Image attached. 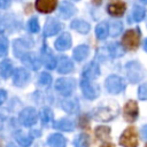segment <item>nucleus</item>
Masks as SVG:
<instances>
[{"mask_svg":"<svg viewBox=\"0 0 147 147\" xmlns=\"http://www.w3.org/2000/svg\"><path fill=\"white\" fill-rule=\"evenodd\" d=\"M140 44V32L139 29H131L127 30L123 38H122V45L125 49L129 51H134L138 48Z\"/></svg>","mask_w":147,"mask_h":147,"instance_id":"1","label":"nucleus"},{"mask_svg":"<svg viewBox=\"0 0 147 147\" xmlns=\"http://www.w3.org/2000/svg\"><path fill=\"white\" fill-rule=\"evenodd\" d=\"M119 144L123 147H137L138 146V133L136 127L129 126L119 137Z\"/></svg>","mask_w":147,"mask_h":147,"instance_id":"2","label":"nucleus"},{"mask_svg":"<svg viewBox=\"0 0 147 147\" xmlns=\"http://www.w3.org/2000/svg\"><path fill=\"white\" fill-rule=\"evenodd\" d=\"M105 84H106L107 91L111 94H118L125 88V84H124L123 78H121L119 76H116V75L109 76L106 79Z\"/></svg>","mask_w":147,"mask_h":147,"instance_id":"3","label":"nucleus"},{"mask_svg":"<svg viewBox=\"0 0 147 147\" xmlns=\"http://www.w3.org/2000/svg\"><path fill=\"white\" fill-rule=\"evenodd\" d=\"M55 90L63 96H69L75 90V80L72 78H59L55 82Z\"/></svg>","mask_w":147,"mask_h":147,"instance_id":"4","label":"nucleus"},{"mask_svg":"<svg viewBox=\"0 0 147 147\" xmlns=\"http://www.w3.org/2000/svg\"><path fill=\"white\" fill-rule=\"evenodd\" d=\"M18 119H20V122L24 126H32L37 122V111H36V109L34 108H31V107L24 108L20 113Z\"/></svg>","mask_w":147,"mask_h":147,"instance_id":"5","label":"nucleus"},{"mask_svg":"<svg viewBox=\"0 0 147 147\" xmlns=\"http://www.w3.org/2000/svg\"><path fill=\"white\" fill-rule=\"evenodd\" d=\"M80 87H82V91H83V95L86 98V99H95L98 95H99V87L98 85L91 83L88 79H83L82 83H80Z\"/></svg>","mask_w":147,"mask_h":147,"instance_id":"6","label":"nucleus"},{"mask_svg":"<svg viewBox=\"0 0 147 147\" xmlns=\"http://www.w3.org/2000/svg\"><path fill=\"white\" fill-rule=\"evenodd\" d=\"M139 115V108H138V103L133 100H130L125 103L124 108H123V116L127 122H133L137 119Z\"/></svg>","mask_w":147,"mask_h":147,"instance_id":"7","label":"nucleus"},{"mask_svg":"<svg viewBox=\"0 0 147 147\" xmlns=\"http://www.w3.org/2000/svg\"><path fill=\"white\" fill-rule=\"evenodd\" d=\"M126 71H127V77L131 82L136 83L139 82L142 77V71L141 68L139 65V63L137 62H129L126 64Z\"/></svg>","mask_w":147,"mask_h":147,"instance_id":"8","label":"nucleus"},{"mask_svg":"<svg viewBox=\"0 0 147 147\" xmlns=\"http://www.w3.org/2000/svg\"><path fill=\"white\" fill-rule=\"evenodd\" d=\"M29 78H30L29 72L24 68H17L13 72V82H14V85L15 86L23 87L24 85H26Z\"/></svg>","mask_w":147,"mask_h":147,"instance_id":"9","label":"nucleus"},{"mask_svg":"<svg viewBox=\"0 0 147 147\" xmlns=\"http://www.w3.org/2000/svg\"><path fill=\"white\" fill-rule=\"evenodd\" d=\"M57 6V0H36V9L39 13H52Z\"/></svg>","mask_w":147,"mask_h":147,"instance_id":"10","label":"nucleus"},{"mask_svg":"<svg viewBox=\"0 0 147 147\" xmlns=\"http://www.w3.org/2000/svg\"><path fill=\"white\" fill-rule=\"evenodd\" d=\"M21 60H22V62L25 65H28L32 70H38L39 67H40V60L37 57V55L34 53H28V52H25L24 54H22Z\"/></svg>","mask_w":147,"mask_h":147,"instance_id":"11","label":"nucleus"},{"mask_svg":"<svg viewBox=\"0 0 147 147\" xmlns=\"http://www.w3.org/2000/svg\"><path fill=\"white\" fill-rule=\"evenodd\" d=\"M60 30H61V23L55 18H48L45 23L44 34L46 37H51V36L56 34Z\"/></svg>","mask_w":147,"mask_h":147,"instance_id":"12","label":"nucleus"},{"mask_svg":"<svg viewBox=\"0 0 147 147\" xmlns=\"http://www.w3.org/2000/svg\"><path fill=\"white\" fill-rule=\"evenodd\" d=\"M99 75H100V68L95 62H90L83 70V78L88 80H93L98 78Z\"/></svg>","mask_w":147,"mask_h":147,"instance_id":"13","label":"nucleus"},{"mask_svg":"<svg viewBox=\"0 0 147 147\" xmlns=\"http://www.w3.org/2000/svg\"><path fill=\"white\" fill-rule=\"evenodd\" d=\"M125 9H126V6H125L124 1H121V0L109 3L108 7H107V11L109 13V15L115 16V17L122 16L124 14Z\"/></svg>","mask_w":147,"mask_h":147,"instance_id":"14","label":"nucleus"},{"mask_svg":"<svg viewBox=\"0 0 147 147\" xmlns=\"http://www.w3.org/2000/svg\"><path fill=\"white\" fill-rule=\"evenodd\" d=\"M76 11H77L76 7H75L72 3L68 2V1H63V2L61 3L60 8H59L60 17L63 18V20H68V18H70L71 16H74V15L76 14Z\"/></svg>","mask_w":147,"mask_h":147,"instance_id":"15","label":"nucleus"},{"mask_svg":"<svg viewBox=\"0 0 147 147\" xmlns=\"http://www.w3.org/2000/svg\"><path fill=\"white\" fill-rule=\"evenodd\" d=\"M55 48L60 52L67 51L71 46V36L68 32H63L56 40H55Z\"/></svg>","mask_w":147,"mask_h":147,"instance_id":"16","label":"nucleus"},{"mask_svg":"<svg viewBox=\"0 0 147 147\" xmlns=\"http://www.w3.org/2000/svg\"><path fill=\"white\" fill-rule=\"evenodd\" d=\"M40 62L47 68V69H54L55 65H56V60L55 57L53 56V54L47 49V48H44L41 51V59H40Z\"/></svg>","mask_w":147,"mask_h":147,"instance_id":"17","label":"nucleus"},{"mask_svg":"<svg viewBox=\"0 0 147 147\" xmlns=\"http://www.w3.org/2000/svg\"><path fill=\"white\" fill-rule=\"evenodd\" d=\"M56 64H57L56 69L60 74H68V72H71L74 70V63L67 56H62Z\"/></svg>","mask_w":147,"mask_h":147,"instance_id":"18","label":"nucleus"},{"mask_svg":"<svg viewBox=\"0 0 147 147\" xmlns=\"http://www.w3.org/2000/svg\"><path fill=\"white\" fill-rule=\"evenodd\" d=\"M48 145L51 147H65V144H67V140L65 138L60 134V133H54V134H51L48 137V140H47Z\"/></svg>","mask_w":147,"mask_h":147,"instance_id":"19","label":"nucleus"},{"mask_svg":"<svg viewBox=\"0 0 147 147\" xmlns=\"http://www.w3.org/2000/svg\"><path fill=\"white\" fill-rule=\"evenodd\" d=\"M88 53H90L88 46H86V45H79V46H77L74 49L72 55H74V59L76 61H83V60H85L87 57Z\"/></svg>","mask_w":147,"mask_h":147,"instance_id":"20","label":"nucleus"},{"mask_svg":"<svg viewBox=\"0 0 147 147\" xmlns=\"http://www.w3.org/2000/svg\"><path fill=\"white\" fill-rule=\"evenodd\" d=\"M70 26H71V29L76 30L77 32L83 33V34H86L90 31V24L83 20H74L71 22Z\"/></svg>","mask_w":147,"mask_h":147,"instance_id":"21","label":"nucleus"},{"mask_svg":"<svg viewBox=\"0 0 147 147\" xmlns=\"http://www.w3.org/2000/svg\"><path fill=\"white\" fill-rule=\"evenodd\" d=\"M94 116L99 119V121H110L114 116H115V113L111 111V109L109 108H98L94 113Z\"/></svg>","mask_w":147,"mask_h":147,"instance_id":"22","label":"nucleus"},{"mask_svg":"<svg viewBox=\"0 0 147 147\" xmlns=\"http://www.w3.org/2000/svg\"><path fill=\"white\" fill-rule=\"evenodd\" d=\"M14 72V68H13V63L10 60H3L0 63V76L2 78H8L9 76H11Z\"/></svg>","mask_w":147,"mask_h":147,"instance_id":"23","label":"nucleus"},{"mask_svg":"<svg viewBox=\"0 0 147 147\" xmlns=\"http://www.w3.org/2000/svg\"><path fill=\"white\" fill-rule=\"evenodd\" d=\"M109 34V25L107 22H101L95 28V36L98 39H106Z\"/></svg>","mask_w":147,"mask_h":147,"instance_id":"24","label":"nucleus"},{"mask_svg":"<svg viewBox=\"0 0 147 147\" xmlns=\"http://www.w3.org/2000/svg\"><path fill=\"white\" fill-rule=\"evenodd\" d=\"M62 108L68 114H76L79 109V106L76 100H64L62 102Z\"/></svg>","mask_w":147,"mask_h":147,"instance_id":"25","label":"nucleus"},{"mask_svg":"<svg viewBox=\"0 0 147 147\" xmlns=\"http://www.w3.org/2000/svg\"><path fill=\"white\" fill-rule=\"evenodd\" d=\"M109 54L111 57H121L124 54V47L122 45H119L118 42H113L109 45L108 47Z\"/></svg>","mask_w":147,"mask_h":147,"instance_id":"26","label":"nucleus"},{"mask_svg":"<svg viewBox=\"0 0 147 147\" xmlns=\"http://www.w3.org/2000/svg\"><path fill=\"white\" fill-rule=\"evenodd\" d=\"M54 126L59 130H62V131H71V130H74L75 124L72 121H70L68 118H62L59 122H56L54 124Z\"/></svg>","mask_w":147,"mask_h":147,"instance_id":"27","label":"nucleus"},{"mask_svg":"<svg viewBox=\"0 0 147 147\" xmlns=\"http://www.w3.org/2000/svg\"><path fill=\"white\" fill-rule=\"evenodd\" d=\"M15 139L22 147H29L32 144V138L30 136L23 133V132H16L15 133Z\"/></svg>","mask_w":147,"mask_h":147,"instance_id":"28","label":"nucleus"},{"mask_svg":"<svg viewBox=\"0 0 147 147\" xmlns=\"http://www.w3.org/2000/svg\"><path fill=\"white\" fill-rule=\"evenodd\" d=\"M90 137L86 133H80L78 134L75 140H74V145L75 147H88L90 146Z\"/></svg>","mask_w":147,"mask_h":147,"instance_id":"29","label":"nucleus"},{"mask_svg":"<svg viewBox=\"0 0 147 147\" xmlns=\"http://www.w3.org/2000/svg\"><path fill=\"white\" fill-rule=\"evenodd\" d=\"M145 16H146V9H145V7L138 6V5L134 6V8L132 10V18H133V21L140 22V21H142L145 18Z\"/></svg>","mask_w":147,"mask_h":147,"instance_id":"30","label":"nucleus"},{"mask_svg":"<svg viewBox=\"0 0 147 147\" xmlns=\"http://www.w3.org/2000/svg\"><path fill=\"white\" fill-rule=\"evenodd\" d=\"M40 118L44 125H49L53 122V113L49 108H42L40 111Z\"/></svg>","mask_w":147,"mask_h":147,"instance_id":"31","label":"nucleus"},{"mask_svg":"<svg viewBox=\"0 0 147 147\" xmlns=\"http://www.w3.org/2000/svg\"><path fill=\"white\" fill-rule=\"evenodd\" d=\"M123 30V24L122 22H118V21H115V22H111L110 25H109V33L111 37H117Z\"/></svg>","mask_w":147,"mask_h":147,"instance_id":"32","label":"nucleus"},{"mask_svg":"<svg viewBox=\"0 0 147 147\" xmlns=\"http://www.w3.org/2000/svg\"><path fill=\"white\" fill-rule=\"evenodd\" d=\"M110 134V129L108 126H98L95 129V136L100 140H106L109 138Z\"/></svg>","mask_w":147,"mask_h":147,"instance_id":"33","label":"nucleus"},{"mask_svg":"<svg viewBox=\"0 0 147 147\" xmlns=\"http://www.w3.org/2000/svg\"><path fill=\"white\" fill-rule=\"evenodd\" d=\"M28 29L32 33H37L39 31V23H38L37 17H31L29 20V22H28Z\"/></svg>","mask_w":147,"mask_h":147,"instance_id":"34","label":"nucleus"},{"mask_svg":"<svg viewBox=\"0 0 147 147\" xmlns=\"http://www.w3.org/2000/svg\"><path fill=\"white\" fill-rule=\"evenodd\" d=\"M8 52V40L6 37H0V57L5 56Z\"/></svg>","mask_w":147,"mask_h":147,"instance_id":"35","label":"nucleus"},{"mask_svg":"<svg viewBox=\"0 0 147 147\" xmlns=\"http://www.w3.org/2000/svg\"><path fill=\"white\" fill-rule=\"evenodd\" d=\"M39 83H40V85H42V86H49V84L52 83V76H51L48 72H42V74L40 75Z\"/></svg>","mask_w":147,"mask_h":147,"instance_id":"36","label":"nucleus"},{"mask_svg":"<svg viewBox=\"0 0 147 147\" xmlns=\"http://www.w3.org/2000/svg\"><path fill=\"white\" fill-rule=\"evenodd\" d=\"M138 96L141 100H147V84H142V85L139 86Z\"/></svg>","mask_w":147,"mask_h":147,"instance_id":"37","label":"nucleus"},{"mask_svg":"<svg viewBox=\"0 0 147 147\" xmlns=\"http://www.w3.org/2000/svg\"><path fill=\"white\" fill-rule=\"evenodd\" d=\"M11 0H0V8L1 9H6L10 6Z\"/></svg>","mask_w":147,"mask_h":147,"instance_id":"38","label":"nucleus"},{"mask_svg":"<svg viewBox=\"0 0 147 147\" xmlns=\"http://www.w3.org/2000/svg\"><path fill=\"white\" fill-rule=\"evenodd\" d=\"M7 99V92L5 90H0V106L6 101Z\"/></svg>","mask_w":147,"mask_h":147,"instance_id":"39","label":"nucleus"},{"mask_svg":"<svg viewBox=\"0 0 147 147\" xmlns=\"http://www.w3.org/2000/svg\"><path fill=\"white\" fill-rule=\"evenodd\" d=\"M141 137H142V139H145V140H147V124L146 125H144L142 127H141Z\"/></svg>","mask_w":147,"mask_h":147,"instance_id":"40","label":"nucleus"},{"mask_svg":"<svg viewBox=\"0 0 147 147\" xmlns=\"http://www.w3.org/2000/svg\"><path fill=\"white\" fill-rule=\"evenodd\" d=\"M100 147H115L113 144H109V142H107V144H103V145H101Z\"/></svg>","mask_w":147,"mask_h":147,"instance_id":"41","label":"nucleus"},{"mask_svg":"<svg viewBox=\"0 0 147 147\" xmlns=\"http://www.w3.org/2000/svg\"><path fill=\"white\" fill-rule=\"evenodd\" d=\"M144 49L147 52V38L145 39V41H144Z\"/></svg>","mask_w":147,"mask_h":147,"instance_id":"42","label":"nucleus"},{"mask_svg":"<svg viewBox=\"0 0 147 147\" xmlns=\"http://www.w3.org/2000/svg\"><path fill=\"white\" fill-rule=\"evenodd\" d=\"M92 1H93V2L95 3V5H99V3L101 2V0H92Z\"/></svg>","mask_w":147,"mask_h":147,"instance_id":"43","label":"nucleus"},{"mask_svg":"<svg viewBox=\"0 0 147 147\" xmlns=\"http://www.w3.org/2000/svg\"><path fill=\"white\" fill-rule=\"evenodd\" d=\"M7 147H16V146H15L14 144H8V145H7Z\"/></svg>","mask_w":147,"mask_h":147,"instance_id":"44","label":"nucleus"},{"mask_svg":"<svg viewBox=\"0 0 147 147\" xmlns=\"http://www.w3.org/2000/svg\"><path fill=\"white\" fill-rule=\"evenodd\" d=\"M140 1H142V2H145V3H147V0H140Z\"/></svg>","mask_w":147,"mask_h":147,"instance_id":"45","label":"nucleus"},{"mask_svg":"<svg viewBox=\"0 0 147 147\" xmlns=\"http://www.w3.org/2000/svg\"><path fill=\"white\" fill-rule=\"evenodd\" d=\"M74 1H78V0H74Z\"/></svg>","mask_w":147,"mask_h":147,"instance_id":"46","label":"nucleus"},{"mask_svg":"<svg viewBox=\"0 0 147 147\" xmlns=\"http://www.w3.org/2000/svg\"><path fill=\"white\" fill-rule=\"evenodd\" d=\"M145 147H147V145H146V146H145Z\"/></svg>","mask_w":147,"mask_h":147,"instance_id":"47","label":"nucleus"}]
</instances>
